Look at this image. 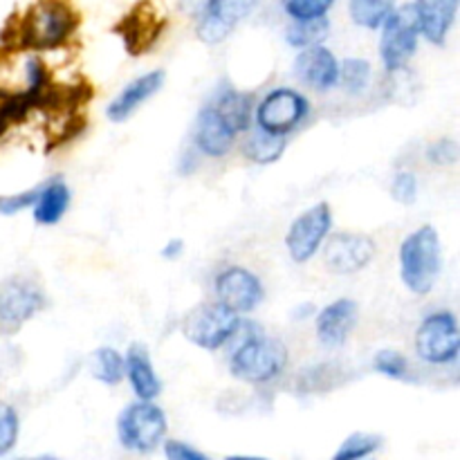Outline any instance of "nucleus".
<instances>
[{"instance_id":"f257e3e1","label":"nucleus","mask_w":460,"mask_h":460,"mask_svg":"<svg viewBox=\"0 0 460 460\" xmlns=\"http://www.w3.org/2000/svg\"><path fill=\"white\" fill-rule=\"evenodd\" d=\"M245 337L229 355V373L245 385H268L283 376L290 362L288 346L277 337H268L254 323H243Z\"/></svg>"},{"instance_id":"f03ea898","label":"nucleus","mask_w":460,"mask_h":460,"mask_svg":"<svg viewBox=\"0 0 460 460\" xmlns=\"http://www.w3.org/2000/svg\"><path fill=\"white\" fill-rule=\"evenodd\" d=\"M400 279L413 295L425 296L443 274V243L434 225H422L400 243Z\"/></svg>"},{"instance_id":"7ed1b4c3","label":"nucleus","mask_w":460,"mask_h":460,"mask_svg":"<svg viewBox=\"0 0 460 460\" xmlns=\"http://www.w3.org/2000/svg\"><path fill=\"white\" fill-rule=\"evenodd\" d=\"M79 16L63 0H40L18 25V45L34 52L63 48L75 36Z\"/></svg>"},{"instance_id":"20e7f679","label":"nucleus","mask_w":460,"mask_h":460,"mask_svg":"<svg viewBox=\"0 0 460 460\" xmlns=\"http://www.w3.org/2000/svg\"><path fill=\"white\" fill-rule=\"evenodd\" d=\"M169 420L153 400H135L117 418V438L126 452L153 454L166 440Z\"/></svg>"},{"instance_id":"39448f33","label":"nucleus","mask_w":460,"mask_h":460,"mask_svg":"<svg viewBox=\"0 0 460 460\" xmlns=\"http://www.w3.org/2000/svg\"><path fill=\"white\" fill-rule=\"evenodd\" d=\"M380 58L386 72L404 70L420 45V25L411 4H398L380 27Z\"/></svg>"},{"instance_id":"423d86ee","label":"nucleus","mask_w":460,"mask_h":460,"mask_svg":"<svg viewBox=\"0 0 460 460\" xmlns=\"http://www.w3.org/2000/svg\"><path fill=\"white\" fill-rule=\"evenodd\" d=\"M241 323V314L229 310L220 301H209V304L196 305L184 317L182 335L198 349L214 353V350H220L234 340Z\"/></svg>"},{"instance_id":"0eeeda50","label":"nucleus","mask_w":460,"mask_h":460,"mask_svg":"<svg viewBox=\"0 0 460 460\" xmlns=\"http://www.w3.org/2000/svg\"><path fill=\"white\" fill-rule=\"evenodd\" d=\"M416 355L431 367L456 364L460 355V328L452 310H436L427 314L416 331Z\"/></svg>"},{"instance_id":"6e6552de","label":"nucleus","mask_w":460,"mask_h":460,"mask_svg":"<svg viewBox=\"0 0 460 460\" xmlns=\"http://www.w3.org/2000/svg\"><path fill=\"white\" fill-rule=\"evenodd\" d=\"M310 112V102L295 88H274L254 106V126L274 135H290Z\"/></svg>"},{"instance_id":"1a4fd4ad","label":"nucleus","mask_w":460,"mask_h":460,"mask_svg":"<svg viewBox=\"0 0 460 460\" xmlns=\"http://www.w3.org/2000/svg\"><path fill=\"white\" fill-rule=\"evenodd\" d=\"M332 232V209L328 202H317L296 216L286 234V250L296 265H304L317 256Z\"/></svg>"},{"instance_id":"9d476101","label":"nucleus","mask_w":460,"mask_h":460,"mask_svg":"<svg viewBox=\"0 0 460 460\" xmlns=\"http://www.w3.org/2000/svg\"><path fill=\"white\" fill-rule=\"evenodd\" d=\"M48 305L43 288L31 279L13 277L0 286V331L18 332Z\"/></svg>"},{"instance_id":"9b49d317","label":"nucleus","mask_w":460,"mask_h":460,"mask_svg":"<svg viewBox=\"0 0 460 460\" xmlns=\"http://www.w3.org/2000/svg\"><path fill=\"white\" fill-rule=\"evenodd\" d=\"M216 301L236 314H250L263 304L265 288L261 279L243 265H227L214 279Z\"/></svg>"},{"instance_id":"f8f14e48","label":"nucleus","mask_w":460,"mask_h":460,"mask_svg":"<svg viewBox=\"0 0 460 460\" xmlns=\"http://www.w3.org/2000/svg\"><path fill=\"white\" fill-rule=\"evenodd\" d=\"M323 263L332 274H358L376 259V241L368 234L335 232L323 243Z\"/></svg>"},{"instance_id":"ddd939ff","label":"nucleus","mask_w":460,"mask_h":460,"mask_svg":"<svg viewBox=\"0 0 460 460\" xmlns=\"http://www.w3.org/2000/svg\"><path fill=\"white\" fill-rule=\"evenodd\" d=\"M263 0H220L196 21V36L205 45H218L261 7Z\"/></svg>"},{"instance_id":"4468645a","label":"nucleus","mask_w":460,"mask_h":460,"mask_svg":"<svg viewBox=\"0 0 460 460\" xmlns=\"http://www.w3.org/2000/svg\"><path fill=\"white\" fill-rule=\"evenodd\" d=\"M191 137L193 148H196L200 155L220 160V157H225L232 151L234 144H236L238 133L225 121V117L220 115L211 103H205V106L198 111L196 121H193Z\"/></svg>"},{"instance_id":"2eb2a0df","label":"nucleus","mask_w":460,"mask_h":460,"mask_svg":"<svg viewBox=\"0 0 460 460\" xmlns=\"http://www.w3.org/2000/svg\"><path fill=\"white\" fill-rule=\"evenodd\" d=\"M295 76L317 93H328L340 81V58L326 45L299 49L295 58Z\"/></svg>"},{"instance_id":"dca6fc26","label":"nucleus","mask_w":460,"mask_h":460,"mask_svg":"<svg viewBox=\"0 0 460 460\" xmlns=\"http://www.w3.org/2000/svg\"><path fill=\"white\" fill-rule=\"evenodd\" d=\"M355 323H358V304L349 296H341V299L323 305L314 314V331H317L319 344L331 350L341 349L349 341Z\"/></svg>"},{"instance_id":"f3484780","label":"nucleus","mask_w":460,"mask_h":460,"mask_svg":"<svg viewBox=\"0 0 460 460\" xmlns=\"http://www.w3.org/2000/svg\"><path fill=\"white\" fill-rule=\"evenodd\" d=\"M166 81V72L164 70H151L146 75L137 76V79L130 81L106 108V117L108 121L112 124H124L126 119L135 115L144 103L148 102L151 97H155L157 93L162 90Z\"/></svg>"},{"instance_id":"a211bd4d","label":"nucleus","mask_w":460,"mask_h":460,"mask_svg":"<svg viewBox=\"0 0 460 460\" xmlns=\"http://www.w3.org/2000/svg\"><path fill=\"white\" fill-rule=\"evenodd\" d=\"M458 7L460 0H416L413 9L420 25V36H425L436 48H443L456 22Z\"/></svg>"},{"instance_id":"6ab92c4d","label":"nucleus","mask_w":460,"mask_h":460,"mask_svg":"<svg viewBox=\"0 0 460 460\" xmlns=\"http://www.w3.org/2000/svg\"><path fill=\"white\" fill-rule=\"evenodd\" d=\"M124 377L128 380L137 400H155L162 394V380L153 367L151 353L144 344L135 341L124 355Z\"/></svg>"},{"instance_id":"aec40b11","label":"nucleus","mask_w":460,"mask_h":460,"mask_svg":"<svg viewBox=\"0 0 460 460\" xmlns=\"http://www.w3.org/2000/svg\"><path fill=\"white\" fill-rule=\"evenodd\" d=\"M211 106L225 117L229 126L236 130L238 135L245 133L252 124H254V106L256 99L252 93H243V90L234 88V85H220L209 99Z\"/></svg>"},{"instance_id":"412c9836","label":"nucleus","mask_w":460,"mask_h":460,"mask_svg":"<svg viewBox=\"0 0 460 460\" xmlns=\"http://www.w3.org/2000/svg\"><path fill=\"white\" fill-rule=\"evenodd\" d=\"M72 202V191L63 178H52L49 182L40 184L39 196H36L34 205H31V216H34L36 225L43 227H52L63 220L67 214Z\"/></svg>"},{"instance_id":"4be33fe9","label":"nucleus","mask_w":460,"mask_h":460,"mask_svg":"<svg viewBox=\"0 0 460 460\" xmlns=\"http://www.w3.org/2000/svg\"><path fill=\"white\" fill-rule=\"evenodd\" d=\"M245 139H243V155L254 164H274L283 157L288 148L286 135H274L268 130L259 128L252 124L245 130Z\"/></svg>"},{"instance_id":"5701e85b","label":"nucleus","mask_w":460,"mask_h":460,"mask_svg":"<svg viewBox=\"0 0 460 460\" xmlns=\"http://www.w3.org/2000/svg\"><path fill=\"white\" fill-rule=\"evenodd\" d=\"M398 7V0H349V16L358 27L377 31Z\"/></svg>"},{"instance_id":"b1692460","label":"nucleus","mask_w":460,"mask_h":460,"mask_svg":"<svg viewBox=\"0 0 460 460\" xmlns=\"http://www.w3.org/2000/svg\"><path fill=\"white\" fill-rule=\"evenodd\" d=\"M331 36V21L328 16L308 18V21H290L286 27V43L295 49L323 45V40Z\"/></svg>"},{"instance_id":"393cba45","label":"nucleus","mask_w":460,"mask_h":460,"mask_svg":"<svg viewBox=\"0 0 460 460\" xmlns=\"http://www.w3.org/2000/svg\"><path fill=\"white\" fill-rule=\"evenodd\" d=\"M90 371L97 382L106 386H117L124 380V355L112 346H102L93 353Z\"/></svg>"},{"instance_id":"a878e982","label":"nucleus","mask_w":460,"mask_h":460,"mask_svg":"<svg viewBox=\"0 0 460 460\" xmlns=\"http://www.w3.org/2000/svg\"><path fill=\"white\" fill-rule=\"evenodd\" d=\"M371 76L373 67L367 58H344V61H340V81H337V85H341L349 94H362L371 85Z\"/></svg>"},{"instance_id":"bb28decb","label":"nucleus","mask_w":460,"mask_h":460,"mask_svg":"<svg viewBox=\"0 0 460 460\" xmlns=\"http://www.w3.org/2000/svg\"><path fill=\"white\" fill-rule=\"evenodd\" d=\"M382 436L377 434H364V431H355L350 434L344 443L340 445V449L335 452L332 460H364L371 454H376L382 447Z\"/></svg>"},{"instance_id":"cd10ccee","label":"nucleus","mask_w":460,"mask_h":460,"mask_svg":"<svg viewBox=\"0 0 460 460\" xmlns=\"http://www.w3.org/2000/svg\"><path fill=\"white\" fill-rule=\"evenodd\" d=\"M373 368H376L380 376L389 377V380H398V382L413 380L411 364H409V359L404 358L400 350H391V349L380 350V353L376 355V359H373Z\"/></svg>"},{"instance_id":"c85d7f7f","label":"nucleus","mask_w":460,"mask_h":460,"mask_svg":"<svg viewBox=\"0 0 460 460\" xmlns=\"http://www.w3.org/2000/svg\"><path fill=\"white\" fill-rule=\"evenodd\" d=\"M335 3L337 0H281V7L290 21H308L328 16Z\"/></svg>"},{"instance_id":"c756f323","label":"nucleus","mask_w":460,"mask_h":460,"mask_svg":"<svg viewBox=\"0 0 460 460\" xmlns=\"http://www.w3.org/2000/svg\"><path fill=\"white\" fill-rule=\"evenodd\" d=\"M21 434V418L9 402L0 400V456L12 452Z\"/></svg>"},{"instance_id":"7c9ffc66","label":"nucleus","mask_w":460,"mask_h":460,"mask_svg":"<svg viewBox=\"0 0 460 460\" xmlns=\"http://www.w3.org/2000/svg\"><path fill=\"white\" fill-rule=\"evenodd\" d=\"M418 191H420V184L413 171H398L391 180V198L400 205H413L418 200Z\"/></svg>"},{"instance_id":"2f4dec72","label":"nucleus","mask_w":460,"mask_h":460,"mask_svg":"<svg viewBox=\"0 0 460 460\" xmlns=\"http://www.w3.org/2000/svg\"><path fill=\"white\" fill-rule=\"evenodd\" d=\"M460 157V146L456 139L443 137L436 139L429 148H427V162L434 166H452L456 164Z\"/></svg>"},{"instance_id":"473e14b6","label":"nucleus","mask_w":460,"mask_h":460,"mask_svg":"<svg viewBox=\"0 0 460 460\" xmlns=\"http://www.w3.org/2000/svg\"><path fill=\"white\" fill-rule=\"evenodd\" d=\"M36 196H39V187L18 193H3L0 196V216H18L22 211L31 209Z\"/></svg>"},{"instance_id":"72a5a7b5","label":"nucleus","mask_w":460,"mask_h":460,"mask_svg":"<svg viewBox=\"0 0 460 460\" xmlns=\"http://www.w3.org/2000/svg\"><path fill=\"white\" fill-rule=\"evenodd\" d=\"M164 458L166 460H214L209 458L207 454H202L200 449L191 447L189 443H184V440H164Z\"/></svg>"},{"instance_id":"f704fd0d","label":"nucleus","mask_w":460,"mask_h":460,"mask_svg":"<svg viewBox=\"0 0 460 460\" xmlns=\"http://www.w3.org/2000/svg\"><path fill=\"white\" fill-rule=\"evenodd\" d=\"M218 3L220 0H182V9L193 18V21H198V18L205 16L207 12H211Z\"/></svg>"},{"instance_id":"c9c22d12","label":"nucleus","mask_w":460,"mask_h":460,"mask_svg":"<svg viewBox=\"0 0 460 460\" xmlns=\"http://www.w3.org/2000/svg\"><path fill=\"white\" fill-rule=\"evenodd\" d=\"M182 252H184V241L182 238H173V241H169L164 247H162V259L178 261L180 256H182Z\"/></svg>"},{"instance_id":"e433bc0d","label":"nucleus","mask_w":460,"mask_h":460,"mask_svg":"<svg viewBox=\"0 0 460 460\" xmlns=\"http://www.w3.org/2000/svg\"><path fill=\"white\" fill-rule=\"evenodd\" d=\"M308 314H314V308H313V305H310V304H305L301 310L296 308V317H299V322H301V319H304V317H308Z\"/></svg>"},{"instance_id":"4c0bfd02","label":"nucleus","mask_w":460,"mask_h":460,"mask_svg":"<svg viewBox=\"0 0 460 460\" xmlns=\"http://www.w3.org/2000/svg\"><path fill=\"white\" fill-rule=\"evenodd\" d=\"M227 460H270L261 456H245V454H234V456H227Z\"/></svg>"},{"instance_id":"58836bf2","label":"nucleus","mask_w":460,"mask_h":460,"mask_svg":"<svg viewBox=\"0 0 460 460\" xmlns=\"http://www.w3.org/2000/svg\"><path fill=\"white\" fill-rule=\"evenodd\" d=\"M18 460H61V458H57V456H48V454H45V456H36V458H18Z\"/></svg>"},{"instance_id":"ea45409f","label":"nucleus","mask_w":460,"mask_h":460,"mask_svg":"<svg viewBox=\"0 0 460 460\" xmlns=\"http://www.w3.org/2000/svg\"><path fill=\"white\" fill-rule=\"evenodd\" d=\"M364 460H367V458H364Z\"/></svg>"}]
</instances>
